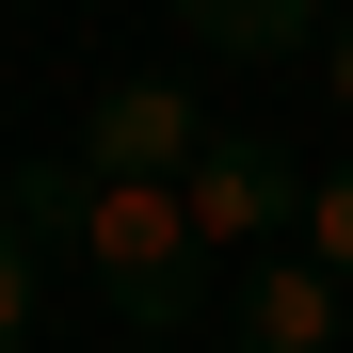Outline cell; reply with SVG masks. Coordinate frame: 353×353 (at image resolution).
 <instances>
[{
	"instance_id": "6da1fadb",
	"label": "cell",
	"mask_w": 353,
	"mask_h": 353,
	"mask_svg": "<svg viewBox=\"0 0 353 353\" xmlns=\"http://www.w3.org/2000/svg\"><path fill=\"white\" fill-rule=\"evenodd\" d=\"M0 209L32 225L48 257H81L112 305H129L145 337H176V321H209V241H193V209H176V176H97V161H17L0 176Z\"/></svg>"
},
{
	"instance_id": "3957f363",
	"label": "cell",
	"mask_w": 353,
	"mask_h": 353,
	"mask_svg": "<svg viewBox=\"0 0 353 353\" xmlns=\"http://www.w3.org/2000/svg\"><path fill=\"white\" fill-rule=\"evenodd\" d=\"M81 161H97V176H193V161H209V97H193V81H161V65L97 81Z\"/></svg>"
},
{
	"instance_id": "8992f818",
	"label": "cell",
	"mask_w": 353,
	"mask_h": 353,
	"mask_svg": "<svg viewBox=\"0 0 353 353\" xmlns=\"http://www.w3.org/2000/svg\"><path fill=\"white\" fill-rule=\"evenodd\" d=\"M289 241H305V257L353 289V161H337V176H305V225H289Z\"/></svg>"
},
{
	"instance_id": "9c48e42d",
	"label": "cell",
	"mask_w": 353,
	"mask_h": 353,
	"mask_svg": "<svg viewBox=\"0 0 353 353\" xmlns=\"http://www.w3.org/2000/svg\"><path fill=\"white\" fill-rule=\"evenodd\" d=\"M129 353H161V337H129Z\"/></svg>"
},
{
	"instance_id": "52a82bcc",
	"label": "cell",
	"mask_w": 353,
	"mask_h": 353,
	"mask_svg": "<svg viewBox=\"0 0 353 353\" xmlns=\"http://www.w3.org/2000/svg\"><path fill=\"white\" fill-rule=\"evenodd\" d=\"M32 257H48V241H32V225H17V209H0V353H17V337H32Z\"/></svg>"
},
{
	"instance_id": "5b68a950",
	"label": "cell",
	"mask_w": 353,
	"mask_h": 353,
	"mask_svg": "<svg viewBox=\"0 0 353 353\" xmlns=\"http://www.w3.org/2000/svg\"><path fill=\"white\" fill-rule=\"evenodd\" d=\"M161 17L176 32H193V48H241V65H321V0H161Z\"/></svg>"
},
{
	"instance_id": "7a4b0ae2",
	"label": "cell",
	"mask_w": 353,
	"mask_h": 353,
	"mask_svg": "<svg viewBox=\"0 0 353 353\" xmlns=\"http://www.w3.org/2000/svg\"><path fill=\"white\" fill-rule=\"evenodd\" d=\"M176 209H193L209 273H257V257H289V225H305V176H289V145H257V129H209V161L176 176Z\"/></svg>"
},
{
	"instance_id": "ba28073f",
	"label": "cell",
	"mask_w": 353,
	"mask_h": 353,
	"mask_svg": "<svg viewBox=\"0 0 353 353\" xmlns=\"http://www.w3.org/2000/svg\"><path fill=\"white\" fill-rule=\"evenodd\" d=\"M321 97H337V112H353V17H337V32H321Z\"/></svg>"
},
{
	"instance_id": "277c9868",
	"label": "cell",
	"mask_w": 353,
	"mask_h": 353,
	"mask_svg": "<svg viewBox=\"0 0 353 353\" xmlns=\"http://www.w3.org/2000/svg\"><path fill=\"white\" fill-rule=\"evenodd\" d=\"M225 337H241V353H353V289L289 241L257 273H225Z\"/></svg>"
}]
</instances>
